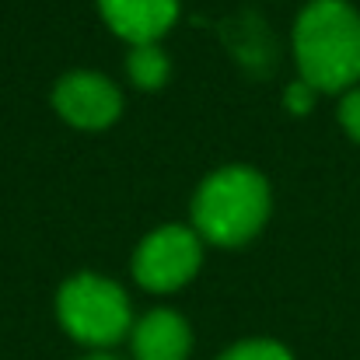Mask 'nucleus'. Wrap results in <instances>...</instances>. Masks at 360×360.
I'll use <instances>...</instances> for the list:
<instances>
[{
    "label": "nucleus",
    "mask_w": 360,
    "mask_h": 360,
    "mask_svg": "<svg viewBox=\"0 0 360 360\" xmlns=\"http://www.w3.org/2000/svg\"><path fill=\"white\" fill-rule=\"evenodd\" d=\"M294 56L308 88H354L360 81V14L347 0H311L294 25Z\"/></svg>",
    "instance_id": "f257e3e1"
},
{
    "label": "nucleus",
    "mask_w": 360,
    "mask_h": 360,
    "mask_svg": "<svg viewBox=\"0 0 360 360\" xmlns=\"http://www.w3.org/2000/svg\"><path fill=\"white\" fill-rule=\"evenodd\" d=\"M266 217L269 186L255 168L245 165H228L214 172L193 200L196 231L214 245H245L262 231Z\"/></svg>",
    "instance_id": "f03ea898"
},
{
    "label": "nucleus",
    "mask_w": 360,
    "mask_h": 360,
    "mask_svg": "<svg viewBox=\"0 0 360 360\" xmlns=\"http://www.w3.org/2000/svg\"><path fill=\"white\" fill-rule=\"evenodd\" d=\"M56 311L63 329L88 347H112L129 329V297L122 294L120 283L95 273L67 280L60 287Z\"/></svg>",
    "instance_id": "7ed1b4c3"
},
{
    "label": "nucleus",
    "mask_w": 360,
    "mask_h": 360,
    "mask_svg": "<svg viewBox=\"0 0 360 360\" xmlns=\"http://www.w3.org/2000/svg\"><path fill=\"white\" fill-rule=\"evenodd\" d=\"M200 259H203V248H200L196 231L182 224H165L140 241L133 255V276L140 287L165 294V290L189 283L200 269Z\"/></svg>",
    "instance_id": "20e7f679"
},
{
    "label": "nucleus",
    "mask_w": 360,
    "mask_h": 360,
    "mask_svg": "<svg viewBox=\"0 0 360 360\" xmlns=\"http://www.w3.org/2000/svg\"><path fill=\"white\" fill-rule=\"evenodd\" d=\"M53 105L77 129H105L109 122L120 120L122 95L109 77L77 70L53 88Z\"/></svg>",
    "instance_id": "39448f33"
},
{
    "label": "nucleus",
    "mask_w": 360,
    "mask_h": 360,
    "mask_svg": "<svg viewBox=\"0 0 360 360\" xmlns=\"http://www.w3.org/2000/svg\"><path fill=\"white\" fill-rule=\"evenodd\" d=\"M109 28L133 46H150L179 14V0H98Z\"/></svg>",
    "instance_id": "423d86ee"
},
{
    "label": "nucleus",
    "mask_w": 360,
    "mask_h": 360,
    "mask_svg": "<svg viewBox=\"0 0 360 360\" xmlns=\"http://www.w3.org/2000/svg\"><path fill=\"white\" fill-rule=\"evenodd\" d=\"M193 347V333L182 315L158 308L143 315V322L133 329V354L136 360H186Z\"/></svg>",
    "instance_id": "0eeeda50"
},
{
    "label": "nucleus",
    "mask_w": 360,
    "mask_h": 360,
    "mask_svg": "<svg viewBox=\"0 0 360 360\" xmlns=\"http://www.w3.org/2000/svg\"><path fill=\"white\" fill-rule=\"evenodd\" d=\"M126 67H129L133 84L143 88V91H154V88H161V84L168 81V56H165L154 42H150V46H133Z\"/></svg>",
    "instance_id": "6e6552de"
},
{
    "label": "nucleus",
    "mask_w": 360,
    "mask_h": 360,
    "mask_svg": "<svg viewBox=\"0 0 360 360\" xmlns=\"http://www.w3.org/2000/svg\"><path fill=\"white\" fill-rule=\"evenodd\" d=\"M221 360H294L287 347L273 343V340H245L238 347H231Z\"/></svg>",
    "instance_id": "1a4fd4ad"
},
{
    "label": "nucleus",
    "mask_w": 360,
    "mask_h": 360,
    "mask_svg": "<svg viewBox=\"0 0 360 360\" xmlns=\"http://www.w3.org/2000/svg\"><path fill=\"white\" fill-rule=\"evenodd\" d=\"M340 122H343V129L360 143V88L343 95V102H340Z\"/></svg>",
    "instance_id": "9d476101"
},
{
    "label": "nucleus",
    "mask_w": 360,
    "mask_h": 360,
    "mask_svg": "<svg viewBox=\"0 0 360 360\" xmlns=\"http://www.w3.org/2000/svg\"><path fill=\"white\" fill-rule=\"evenodd\" d=\"M311 102H315V88H308L304 81H297V84L287 88V109L290 112H308Z\"/></svg>",
    "instance_id": "9b49d317"
},
{
    "label": "nucleus",
    "mask_w": 360,
    "mask_h": 360,
    "mask_svg": "<svg viewBox=\"0 0 360 360\" xmlns=\"http://www.w3.org/2000/svg\"><path fill=\"white\" fill-rule=\"evenodd\" d=\"M88 360H116V357H88Z\"/></svg>",
    "instance_id": "f8f14e48"
}]
</instances>
